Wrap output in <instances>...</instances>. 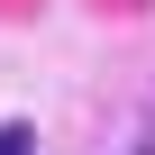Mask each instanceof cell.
Returning a JSON list of instances; mask_svg holds the SVG:
<instances>
[{
    "mask_svg": "<svg viewBox=\"0 0 155 155\" xmlns=\"http://www.w3.org/2000/svg\"><path fill=\"white\" fill-rule=\"evenodd\" d=\"M0 155H37V128L28 119H0Z\"/></svg>",
    "mask_w": 155,
    "mask_h": 155,
    "instance_id": "6da1fadb",
    "label": "cell"
}]
</instances>
